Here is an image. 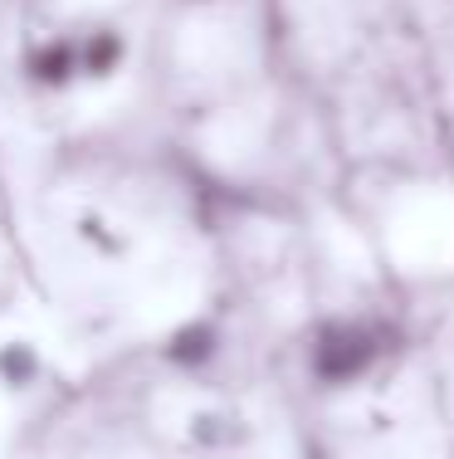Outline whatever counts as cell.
I'll list each match as a JSON object with an SVG mask.
<instances>
[{
	"label": "cell",
	"instance_id": "cell-1",
	"mask_svg": "<svg viewBox=\"0 0 454 459\" xmlns=\"http://www.w3.org/2000/svg\"><path fill=\"white\" fill-rule=\"evenodd\" d=\"M381 352H386V337L372 323H328L313 342V371L332 386H347V381H362L381 362Z\"/></svg>",
	"mask_w": 454,
	"mask_h": 459
}]
</instances>
